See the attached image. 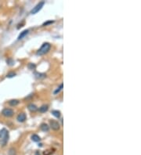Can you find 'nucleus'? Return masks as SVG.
<instances>
[{
  "label": "nucleus",
  "instance_id": "4468645a",
  "mask_svg": "<svg viewBox=\"0 0 141 155\" xmlns=\"http://www.w3.org/2000/svg\"><path fill=\"white\" fill-rule=\"evenodd\" d=\"M19 103H20V101H19L18 100H11L9 101V104H10V106L14 107V106L18 105V104H19Z\"/></svg>",
  "mask_w": 141,
  "mask_h": 155
},
{
  "label": "nucleus",
  "instance_id": "6ab92c4d",
  "mask_svg": "<svg viewBox=\"0 0 141 155\" xmlns=\"http://www.w3.org/2000/svg\"><path fill=\"white\" fill-rule=\"evenodd\" d=\"M54 21H47V22H45L42 24V26H47V25H49V24H53Z\"/></svg>",
  "mask_w": 141,
  "mask_h": 155
},
{
  "label": "nucleus",
  "instance_id": "aec40b11",
  "mask_svg": "<svg viewBox=\"0 0 141 155\" xmlns=\"http://www.w3.org/2000/svg\"><path fill=\"white\" fill-rule=\"evenodd\" d=\"M35 155H40L39 152H38V151H37V152H36V153H35Z\"/></svg>",
  "mask_w": 141,
  "mask_h": 155
},
{
  "label": "nucleus",
  "instance_id": "a211bd4d",
  "mask_svg": "<svg viewBox=\"0 0 141 155\" xmlns=\"http://www.w3.org/2000/svg\"><path fill=\"white\" fill-rule=\"evenodd\" d=\"M6 63H8L9 65H13V60L12 59H8L6 60Z\"/></svg>",
  "mask_w": 141,
  "mask_h": 155
},
{
  "label": "nucleus",
  "instance_id": "f8f14e48",
  "mask_svg": "<svg viewBox=\"0 0 141 155\" xmlns=\"http://www.w3.org/2000/svg\"><path fill=\"white\" fill-rule=\"evenodd\" d=\"M35 77L36 78H38V79H41V78H44L46 77V75L43 73H38V72H35Z\"/></svg>",
  "mask_w": 141,
  "mask_h": 155
},
{
  "label": "nucleus",
  "instance_id": "ddd939ff",
  "mask_svg": "<svg viewBox=\"0 0 141 155\" xmlns=\"http://www.w3.org/2000/svg\"><path fill=\"white\" fill-rule=\"evenodd\" d=\"M52 114L53 115L54 117H56V118H60V110H52Z\"/></svg>",
  "mask_w": 141,
  "mask_h": 155
},
{
  "label": "nucleus",
  "instance_id": "9d476101",
  "mask_svg": "<svg viewBox=\"0 0 141 155\" xmlns=\"http://www.w3.org/2000/svg\"><path fill=\"white\" fill-rule=\"evenodd\" d=\"M39 111H40V112H41V113H46V111L48 110H49V106H48V105H42V106H41V107H39Z\"/></svg>",
  "mask_w": 141,
  "mask_h": 155
},
{
  "label": "nucleus",
  "instance_id": "20e7f679",
  "mask_svg": "<svg viewBox=\"0 0 141 155\" xmlns=\"http://www.w3.org/2000/svg\"><path fill=\"white\" fill-rule=\"evenodd\" d=\"M2 114L3 115L4 117L6 118H10L14 114V111L10 109V108H4L2 110Z\"/></svg>",
  "mask_w": 141,
  "mask_h": 155
},
{
  "label": "nucleus",
  "instance_id": "0eeeda50",
  "mask_svg": "<svg viewBox=\"0 0 141 155\" xmlns=\"http://www.w3.org/2000/svg\"><path fill=\"white\" fill-rule=\"evenodd\" d=\"M28 33H29V30L26 29V30H25V31H23L22 32H21V34L19 35V36H18L17 39H18V40H21V39H23L24 38H25Z\"/></svg>",
  "mask_w": 141,
  "mask_h": 155
},
{
  "label": "nucleus",
  "instance_id": "1a4fd4ad",
  "mask_svg": "<svg viewBox=\"0 0 141 155\" xmlns=\"http://www.w3.org/2000/svg\"><path fill=\"white\" fill-rule=\"evenodd\" d=\"M40 129L43 132H48L50 130V126L46 124V123H42V124H41V126H40Z\"/></svg>",
  "mask_w": 141,
  "mask_h": 155
},
{
  "label": "nucleus",
  "instance_id": "2eb2a0df",
  "mask_svg": "<svg viewBox=\"0 0 141 155\" xmlns=\"http://www.w3.org/2000/svg\"><path fill=\"white\" fill-rule=\"evenodd\" d=\"M63 88H64V84L62 83V84H60V86L58 87V88L56 89L54 91V92H53L54 95H56L57 93H59L60 92V91H61V90L63 89Z\"/></svg>",
  "mask_w": 141,
  "mask_h": 155
},
{
  "label": "nucleus",
  "instance_id": "f257e3e1",
  "mask_svg": "<svg viewBox=\"0 0 141 155\" xmlns=\"http://www.w3.org/2000/svg\"><path fill=\"white\" fill-rule=\"evenodd\" d=\"M9 140V132L6 129H2L0 130V143L2 146H5Z\"/></svg>",
  "mask_w": 141,
  "mask_h": 155
},
{
  "label": "nucleus",
  "instance_id": "f03ea898",
  "mask_svg": "<svg viewBox=\"0 0 141 155\" xmlns=\"http://www.w3.org/2000/svg\"><path fill=\"white\" fill-rule=\"evenodd\" d=\"M51 48V45L50 44L49 42H45L43 43V44L42 45L41 48H40L38 51L37 53H36V54H37L38 56H42V55H45L46 53H47L48 52L50 51Z\"/></svg>",
  "mask_w": 141,
  "mask_h": 155
},
{
  "label": "nucleus",
  "instance_id": "423d86ee",
  "mask_svg": "<svg viewBox=\"0 0 141 155\" xmlns=\"http://www.w3.org/2000/svg\"><path fill=\"white\" fill-rule=\"evenodd\" d=\"M26 119H27V116H26V114L25 113H20L18 115H17V120L18 122H25L26 121Z\"/></svg>",
  "mask_w": 141,
  "mask_h": 155
},
{
  "label": "nucleus",
  "instance_id": "7ed1b4c3",
  "mask_svg": "<svg viewBox=\"0 0 141 155\" xmlns=\"http://www.w3.org/2000/svg\"><path fill=\"white\" fill-rule=\"evenodd\" d=\"M44 4H45V2H43V1L38 2L37 5H36L35 7H33V9L31 10V14H36V13H37L38 12H39L40 10L42 9Z\"/></svg>",
  "mask_w": 141,
  "mask_h": 155
},
{
  "label": "nucleus",
  "instance_id": "dca6fc26",
  "mask_svg": "<svg viewBox=\"0 0 141 155\" xmlns=\"http://www.w3.org/2000/svg\"><path fill=\"white\" fill-rule=\"evenodd\" d=\"M35 67H36V65L35 64V63H29V64H28V68H29L30 70H34Z\"/></svg>",
  "mask_w": 141,
  "mask_h": 155
},
{
  "label": "nucleus",
  "instance_id": "9b49d317",
  "mask_svg": "<svg viewBox=\"0 0 141 155\" xmlns=\"http://www.w3.org/2000/svg\"><path fill=\"white\" fill-rule=\"evenodd\" d=\"M31 140L33 141V142H35V143H37V142H39L40 140H41V138L39 137V136H38L37 134H33L31 136Z\"/></svg>",
  "mask_w": 141,
  "mask_h": 155
},
{
  "label": "nucleus",
  "instance_id": "f3484780",
  "mask_svg": "<svg viewBox=\"0 0 141 155\" xmlns=\"http://www.w3.org/2000/svg\"><path fill=\"white\" fill-rule=\"evenodd\" d=\"M16 75V73L15 72H10V73H8L7 74H6V77L7 78H13V77H14Z\"/></svg>",
  "mask_w": 141,
  "mask_h": 155
},
{
  "label": "nucleus",
  "instance_id": "39448f33",
  "mask_svg": "<svg viewBox=\"0 0 141 155\" xmlns=\"http://www.w3.org/2000/svg\"><path fill=\"white\" fill-rule=\"evenodd\" d=\"M50 126L51 127V129L54 131H57L60 128V125L59 124V122L56 121H54V120H50Z\"/></svg>",
  "mask_w": 141,
  "mask_h": 155
},
{
  "label": "nucleus",
  "instance_id": "6e6552de",
  "mask_svg": "<svg viewBox=\"0 0 141 155\" xmlns=\"http://www.w3.org/2000/svg\"><path fill=\"white\" fill-rule=\"evenodd\" d=\"M27 109L30 111H31V112H35V111L38 110V107L35 104H34V103H30V104H28L27 106Z\"/></svg>",
  "mask_w": 141,
  "mask_h": 155
}]
</instances>
